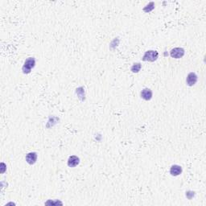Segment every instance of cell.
Segmentation results:
<instances>
[{
  "mask_svg": "<svg viewBox=\"0 0 206 206\" xmlns=\"http://www.w3.org/2000/svg\"><path fill=\"white\" fill-rule=\"evenodd\" d=\"M35 65V60L34 57H29V58L27 59V60L25 61V62H24V66H23V68H22L24 73H26V74L30 73L32 68H34Z\"/></svg>",
  "mask_w": 206,
  "mask_h": 206,
  "instance_id": "obj_1",
  "label": "cell"
},
{
  "mask_svg": "<svg viewBox=\"0 0 206 206\" xmlns=\"http://www.w3.org/2000/svg\"><path fill=\"white\" fill-rule=\"evenodd\" d=\"M159 56L158 51H153V50H149L145 52L143 55V61H156L157 58Z\"/></svg>",
  "mask_w": 206,
  "mask_h": 206,
  "instance_id": "obj_2",
  "label": "cell"
},
{
  "mask_svg": "<svg viewBox=\"0 0 206 206\" xmlns=\"http://www.w3.org/2000/svg\"><path fill=\"white\" fill-rule=\"evenodd\" d=\"M170 55L172 58L180 59L184 55V50L182 48H175L171 50Z\"/></svg>",
  "mask_w": 206,
  "mask_h": 206,
  "instance_id": "obj_3",
  "label": "cell"
},
{
  "mask_svg": "<svg viewBox=\"0 0 206 206\" xmlns=\"http://www.w3.org/2000/svg\"><path fill=\"white\" fill-rule=\"evenodd\" d=\"M197 81V76L195 73H190L187 77L186 82L188 86H192L194 85Z\"/></svg>",
  "mask_w": 206,
  "mask_h": 206,
  "instance_id": "obj_4",
  "label": "cell"
},
{
  "mask_svg": "<svg viewBox=\"0 0 206 206\" xmlns=\"http://www.w3.org/2000/svg\"><path fill=\"white\" fill-rule=\"evenodd\" d=\"M141 98L146 101H149L152 98V91L150 89H144L141 92Z\"/></svg>",
  "mask_w": 206,
  "mask_h": 206,
  "instance_id": "obj_5",
  "label": "cell"
},
{
  "mask_svg": "<svg viewBox=\"0 0 206 206\" xmlns=\"http://www.w3.org/2000/svg\"><path fill=\"white\" fill-rule=\"evenodd\" d=\"M37 159V154L35 152L28 153L26 155V161L29 164H34Z\"/></svg>",
  "mask_w": 206,
  "mask_h": 206,
  "instance_id": "obj_6",
  "label": "cell"
},
{
  "mask_svg": "<svg viewBox=\"0 0 206 206\" xmlns=\"http://www.w3.org/2000/svg\"><path fill=\"white\" fill-rule=\"evenodd\" d=\"M80 163V159L75 155H72L68 159V166L70 168H74L77 166Z\"/></svg>",
  "mask_w": 206,
  "mask_h": 206,
  "instance_id": "obj_7",
  "label": "cell"
},
{
  "mask_svg": "<svg viewBox=\"0 0 206 206\" xmlns=\"http://www.w3.org/2000/svg\"><path fill=\"white\" fill-rule=\"evenodd\" d=\"M182 172V168L179 165H173L170 169V174L173 176H177Z\"/></svg>",
  "mask_w": 206,
  "mask_h": 206,
  "instance_id": "obj_8",
  "label": "cell"
},
{
  "mask_svg": "<svg viewBox=\"0 0 206 206\" xmlns=\"http://www.w3.org/2000/svg\"><path fill=\"white\" fill-rule=\"evenodd\" d=\"M131 69L133 73H138L141 69V65L139 63L134 64L133 66L131 67Z\"/></svg>",
  "mask_w": 206,
  "mask_h": 206,
  "instance_id": "obj_9",
  "label": "cell"
}]
</instances>
